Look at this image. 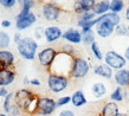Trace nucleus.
Masks as SVG:
<instances>
[{"mask_svg":"<svg viewBox=\"0 0 129 116\" xmlns=\"http://www.w3.org/2000/svg\"><path fill=\"white\" fill-rule=\"evenodd\" d=\"M124 98V94H123V89H122L121 86H117V88H115L113 93L110 94V100L111 102H122Z\"/></svg>","mask_w":129,"mask_h":116,"instance_id":"b1692460","label":"nucleus"},{"mask_svg":"<svg viewBox=\"0 0 129 116\" xmlns=\"http://www.w3.org/2000/svg\"><path fill=\"white\" fill-rule=\"evenodd\" d=\"M70 102H71L70 96H62L57 100V107H64V105L69 104Z\"/></svg>","mask_w":129,"mask_h":116,"instance_id":"7c9ffc66","label":"nucleus"},{"mask_svg":"<svg viewBox=\"0 0 129 116\" xmlns=\"http://www.w3.org/2000/svg\"><path fill=\"white\" fill-rule=\"evenodd\" d=\"M63 39H65L67 42H69V44H72V45L79 44V43H82L83 35L77 28H69L63 33Z\"/></svg>","mask_w":129,"mask_h":116,"instance_id":"ddd939ff","label":"nucleus"},{"mask_svg":"<svg viewBox=\"0 0 129 116\" xmlns=\"http://www.w3.org/2000/svg\"><path fill=\"white\" fill-rule=\"evenodd\" d=\"M38 101L39 97L35 95L31 90L20 89L14 94V104L19 107L20 110L27 112L30 115L37 114Z\"/></svg>","mask_w":129,"mask_h":116,"instance_id":"f257e3e1","label":"nucleus"},{"mask_svg":"<svg viewBox=\"0 0 129 116\" xmlns=\"http://www.w3.org/2000/svg\"><path fill=\"white\" fill-rule=\"evenodd\" d=\"M63 33L64 32L58 26H47L45 28V39H46V43L51 44V43L57 42L58 39L63 38Z\"/></svg>","mask_w":129,"mask_h":116,"instance_id":"f8f14e48","label":"nucleus"},{"mask_svg":"<svg viewBox=\"0 0 129 116\" xmlns=\"http://www.w3.org/2000/svg\"><path fill=\"white\" fill-rule=\"evenodd\" d=\"M75 57L76 56L59 51L55 62L52 63L51 68L49 69V72L55 75H60V76H67V77L70 78V72L71 69H72Z\"/></svg>","mask_w":129,"mask_h":116,"instance_id":"f03ea898","label":"nucleus"},{"mask_svg":"<svg viewBox=\"0 0 129 116\" xmlns=\"http://www.w3.org/2000/svg\"><path fill=\"white\" fill-rule=\"evenodd\" d=\"M42 13L47 21H56L59 19V17L62 14V7L57 3L47 1V3H44L42 7Z\"/></svg>","mask_w":129,"mask_h":116,"instance_id":"423d86ee","label":"nucleus"},{"mask_svg":"<svg viewBox=\"0 0 129 116\" xmlns=\"http://www.w3.org/2000/svg\"><path fill=\"white\" fill-rule=\"evenodd\" d=\"M110 12V1L107 0H101V1H95L94 8H92V13H95L97 17L103 16Z\"/></svg>","mask_w":129,"mask_h":116,"instance_id":"a211bd4d","label":"nucleus"},{"mask_svg":"<svg viewBox=\"0 0 129 116\" xmlns=\"http://www.w3.org/2000/svg\"><path fill=\"white\" fill-rule=\"evenodd\" d=\"M10 42H11V39H10V36L6 32H0V47H1V50L6 49L10 45Z\"/></svg>","mask_w":129,"mask_h":116,"instance_id":"bb28decb","label":"nucleus"},{"mask_svg":"<svg viewBox=\"0 0 129 116\" xmlns=\"http://www.w3.org/2000/svg\"><path fill=\"white\" fill-rule=\"evenodd\" d=\"M21 4H23V7L20 10V12L18 13V16L16 17V20H19L24 17H26L27 14L31 13V8L35 6V1L33 0H23V1H20Z\"/></svg>","mask_w":129,"mask_h":116,"instance_id":"aec40b11","label":"nucleus"},{"mask_svg":"<svg viewBox=\"0 0 129 116\" xmlns=\"http://www.w3.org/2000/svg\"><path fill=\"white\" fill-rule=\"evenodd\" d=\"M91 93L96 98H101L107 94V86L101 82H96L91 86Z\"/></svg>","mask_w":129,"mask_h":116,"instance_id":"4be33fe9","label":"nucleus"},{"mask_svg":"<svg viewBox=\"0 0 129 116\" xmlns=\"http://www.w3.org/2000/svg\"><path fill=\"white\" fill-rule=\"evenodd\" d=\"M94 74L100 76V77H103V78H107V79H110V78L114 76V72H113V69L108 66L106 63L103 64H98V65L95 66L94 69Z\"/></svg>","mask_w":129,"mask_h":116,"instance_id":"f3484780","label":"nucleus"},{"mask_svg":"<svg viewBox=\"0 0 129 116\" xmlns=\"http://www.w3.org/2000/svg\"><path fill=\"white\" fill-rule=\"evenodd\" d=\"M58 116H75V115L71 110H63V111H60V114Z\"/></svg>","mask_w":129,"mask_h":116,"instance_id":"f704fd0d","label":"nucleus"},{"mask_svg":"<svg viewBox=\"0 0 129 116\" xmlns=\"http://www.w3.org/2000/svg\"><path fill=\"white\" fill-rule=\"evenodd\" d=\"M36 21H37V17H36L33 12H31L26 17H24L19 20H16V27L20 31H23V30H26L28 27H31Z\"/></svg>","mask_w":129,"mask_h":116,"instance_id":"2eb2a0df","label":"nucleus"},{"mask_svg":"<svg viewBox=\"0 0 129 116\" xmlns=\"http://www.w3.org/2000/svg\"><path fill=\"white\" fill-rule=\"evenodd\" d=\"M94 5L95 0H77L74 3V11L79 16H83L86 13H91Z\"/></svg>","mask_w":129,"mask_h":116,"instance_id":"9d476101","label":"nucleus"},{"mask_svg":"<svg viewBox=\"0 0 129 116\" xmlns=\"http://www.w3.org/2000/svg\"><path fill=\"white\" fill-rule=\"evenodd\" d=\"M125 19L129 21V6L127 7V10H125Z\"/></svg>","mask_w":129,"mask_h":116,"instance_id":"a19ab883","label":"nucleus"},{"mask_svg":"<svg viewBox=\"0 0 129 116\" xmlns=\"http://www.w3.org/2000/svg\"><path fill=\"white\" fill-rule=\"evenodd\" d=\"M71 103L75 105V107H83L84 104H86V98L85 95L82 90H77L72 94L71 96Z\"/></svg>","mask_w":129,"mask_h":116,"instance_id":"412c9836","label":"nucleus"},{"mask_svg":"<svg viewBox=\"0 0 129 116\" xmlns=\"http://www.w3.org/2000/svg\"><path fill=\"white\" fill-rule=\"evenodd\" d=\"M1 26L3 27H10L11 26V21H10V20H3V21H1Z\"/></svg>","mask_w":129,"mask_h":116,"instance_id":"58836bf2","label":"nucleus"},{"mask_svg":"<svg viewBox=\"0 0 129 116\" xmlns=\"http://www.w3.org/2000/svg\"><path fill=\"white\" fill-rule=\"evenodd\" d=\"M14 64V56L11 51L0 50V65L1 68H12Z\"/></svg>","mask_w":129,"mask_h":116,"instance_id":"dca6fc26","label":"nucleus"},{"mask_svg":"<svg viewBox=\"0 0 129 116\" xmlns=\"http://www.w3.org/2000/svg\"><path fill=\"white\" fill-rule=\"evenodd\" d=\"M104 62L108 66H110L111 69L115 70H121L123 69L127 64V61L123 56L117 53L116 51H108L104 56Z\"/></svg>","mask_w":129,"mask_h":116,"instance_id":"0eeeda50","label":"nucleus"},{"mask_svg":"<svg viewBox=\"0 0 129 116\" xmlns=\"http://www.w3.org/2000/svg\"><path fill=\"white\" fill-rule=\"evenodd\" d=\"M16 0H0V5L4 6L5 8H11L16 5Z\"/></svg>","mask_w":129,"mask_h":116,"instance_id":"72a5a7b5","label":"nucleus"},{"mask_svg":"<svg viewBox=\"0 0 129 116\" xmlns=\"http://www.w3.org/2000/svg\"><path fill=\"white\" fill-rule=\"evenodd\" d=\"M62 52H65V53H69V54H72V56H75V49L74 46H72V44H69V43H67V44H64L62 46Z\"/></svg>","mask_w":129,"mask_h":116,"instance_id":"2f4dec72","label":"nucleus"},{"mask_svg":"<svg viewBox=\"0 0 129 116\" xmlns=\"http://www.w3.org/2000/svg\"><path fill=\"white\" fill-rule=\"evenodd\" d=\"M8 94H10V93H8L5 88H1V86H0V97H6Z\"/></svg>","mask_w":129,"mask_h":116,"instance_id":"c9c22d12","label":"nucleus"},{"mask_svg":"<svg viewBox=\"0 0 129 116\" xmlns=\"http://www.w3.org/2000/svg\"><path fill=\"white\" fill-rule=\"evenodd\" d=\"M30 84L31 85H36V86H39L40 85V81L37 79V78H33V79H30Z\"/></svg>","mask_w":129,"mask_h":116,"instance_id":"e433bc0d","label":"nucleus"},{"mask_svg":"<svg viewBox=\"0 0 129 116\" xmlns=\"http://www.w3.org/2000/svg\"><path fill=\"white\" fill-rule=\"evenodd\" d=\"M96 14L95 13H86V14H83V16H79L78 18V21H77V26L81 27V30L82 28H84V27L88 25V24L91 21V20H94L95 18H96Z\"/></svg>","mask_w":129,"mask_h":116,"instance_id":"5701e85b","label":"nucleus"},{"mask_svg":"<svg viewBox=\"0 0 129 116\" xmlns=\"http://www.w3.org/2000/svg\"><path fill=\"white\" fill-rule=\"evenodd\" d=\"M90 64L82 57H75L72 69L70 72V78H83L89 74Z\"/></svg>","mask_w":129,"mask_h":116,"instance_id":"39448f33","label":"nucleus"},{"mask_svg":"<svg viewBox=\"0 0 129 116\" xmlns=\"http://www.w3.org/2000/svg\"><path fill=\"white\" fill-rule=\"evenodd\" d=\"M98 116H101V115H98Z\"/></svg>","mask_w":129,"mask_h":116,"instance_id":"a18cd8bd","label":"nucleus"},{"mask_svg":"<svg viewBox=\"0 0 129 116\" xmlns=\"http://www.w3.org/2000/svg\"><path fill=\"white\" fill-rule=\"evenodd\" d=\"M14 98V95L12 93H10L7 95V96L5 97V101H4V110H5V112H8L10 114V111H11V108H12V100Z\"/></svg>","mask_w":129,"mask_h":116,"instance_id":"cd10ccee","label":"nucleus"},{"mask_svg":"<svg viewBox=\"0 0 129 116\" xmlns=\"http://www.w3.org/2000/svg\"><path fill=\"white\" fill-rule=\"evenodd\" d=\"M24 83H25V84H30V81H28L27 78H25V79H24Z\"/></svg>","mask_w":129,"mask_h":116,"instance_id":"37998d69","label":"nucleus"},{"mask_svg":"<svg viewBox=\"0 0 129 116\" xmlns=\"http://www.w3.org/2000/svg\"><path fill=\"white\" fill-rule=\"evenodd\" d=\"M16 78V71L12 68H0V86L5 88L6 85L13 83Z\"/></svg>","mask_w":129,"mask_h":116,"instance_id":"9b49d317","label":"nucleus"},{"mask_svg":"<svg viewBox=\"0 0 129 116\" xmlns=\"http://www.w3.org/2000/svg\"><path fill=\"white\" fill-rule=\"evenodd\" d=\"M69 79L70 78L67 76H60V75L49 74L47 77V86L49 89L55 94L62 93L68 88L69 85Z\"/></svg>","mask_w":129,"mask_h":116,"instance_id":"20e7f679","label":"nucleus"},{"mask_svg":"<svg viewBox=\"0 0 129 116\" xmlns=\"http://www.w3.org/2000/svg\"><path fill=\"white\" fill-rule=\"evenodd\" d=\"M43 37H45V28L43 27H36L35 30V38L36 39H42Z\"/></svg>","mask_w":129,"mask_h":116,"instance_id":"473e14b6","label":"nucleus"},{"mask_svg":"<svg viewBox=\"0 0 129 116\" xmlns=\"http://www.w3.org/2000/svg\"><path fill=\"white\" fill-rule=\"evenodd\" d=\"M115 32H116V35H118V36H128L129 35V26L123 25V24H120V25L115 28Z\"/></svg>","mask_w":129,"mask_h":116,"instance_id":"c756f323","label":"nucleus"},{"mask_svg":"<svg viewBox=\"0 0 129 116\" xmlns=\"http://www.w3.org/2000/svg\"><path fill=\"white\" fill-rule=\"evenodd\" d=\"M57 50L53 49V47H45L38 53V61H39V64L46 69H50L52 63L55 62L56 57H57Z\"/></svg>","mask_w":129,"mask_h":116,"instance_id":"1a4fd4ad","label":"nucleus"},{"mask_svg":"<svg viewBox=\"0 0 129 116\" xmlns=\"http://www.w3.org/2000/svg\"><path fill=\"white\" fill-rule=\"evenodd\" d=\"M120 114V108H118L117 103L115 102H108L103 105L101 110V116H117Z\"/></svg>","mask_w":129,"mask_h":116,"instance_id":"6ab92c4d","label":"nucleus"},{"mask_svg":"<svg viewBox=\"0 0 129 116\" xmlns=\"http://www.w3.org/2000/svg\"><path fill=\"white\" fill-rule=\"evenodd\" d=\"M114 79L117 86L121 88H129V70L128 69H121L117 70L114 75Z\"/></svg>","mask_w":129,"mask_h":116,"instance_id":"4468645a","label":"nucleus"},{"mask_svg":"<svg viewBox=\"0 0 129 116\" xmlns=\"http://www.w3.org/2000/svg\"><path fill=\"white\" fill-rule=\"evenodd\" d=\"M124 58H125V61L127 62H129V46L125 49V51H124Z\"/></svg>","mask_w":129,"mask_h":116,"instance_id":"ea45409f","label":"nucleus"},{"mask_svg":"<svg viewBox=\"0 0 129 116\" xmlns=\"http://www.w3.org/2000/svg\"><path fill=\"white\" fill-rule=\"evenodd\" d=\"M83 44H85V45H92L95 43V32L91 30V31L86 32V33H84L83 35V39H82Z\"/></svg>","mask_w":129,"mask_h":116,"instance_id":"a878e982","label":"nucleus"},{"mask_svg":"<svg viewBox=\"0 0 129 116\" xmlns=\"http://www.w3.org/2000/svg\"><path fill=\"white\" fill-rule=\"evenodd\" d=\"M18 52L24 59L26 61H33L36 58V53L38 50V43L33 38L24 37L18 44H17Z\"/></svg>","mask_w":129,"mask_h":116,"instance_id":"7ed1b4c3","label":"nucleus"},{"mask_svg":"<svg viewBox=\"0 0 129 116\" xmlns=\"http://www.w3.org/2000/svg\"><path fill=\"white\" fill-rule=\"evenodd\" d=\"M21 39H23V38H21L20 33H16V35H14V37H13V40H14V43H17V44H18Z\"/></svg>","mask_w":129,"mask_h":116,"instance_id":"4c0bfd02","label":"nucleus"},{"mask_svg":"<svg viewBox=\"0 0 129 116\" xmlns=\"http://www.w3.org/2000/svg\"><path fill=\"white\" fill-rule=\"evenodd\" d=\"M123 8H124V1H122V0H113V1H110V12L118 14Z\"/></svg>","mask_w":129,"mask_h":116,"instance_id":"393cba45","label":"nucleus"},{"mask_svg":"<svg viewBox=\"0 0 129 116\" xmlns=\"http://www.w3.org/2000/svg\"><path fill=\"white\" fill-rule=\"evenodd\" d=\"M57 109V101L51 97H39L38 107H37V114L42 116L51 115Z\"/></svg>","mask_w":129,"mask_h":116,"instance_id":"6e6552de","label":"nucleus"},{"mask_svg":"<svg viewBox=\"0 0 129 116\" xmlns=\"http://www.w3.org/2000/svg\"><path fill=\"white\" fill-rule=\"evenodd\" d=\"M0 116H8L7 114H1V112H0Z\"/></svg>","mask_w":129,"mask_h":116,"instance_id":"c03bdc74","label":"nucleus"},{"mask_svg":"<svg viewBox=\"0 0 129 116\" xmlns=\"http://www.w3.org/2000/svg\"><path fill=\"white\" fill-rule=\"evenodd\" d=\"M117 116H129V114H127V112H120Z\"/></svg>","mask_w":129,"mask_h":116,"instance_id":"79ce46f5","label":"nucleus"},{"mask_svg":"<svg viewBox=\"0 0 129 116\" xmlns=\"http://www.w3.org/2000/svg\"><path fill=\"white\" fill-rule=\"evenodd\" d=\"M91 51H92V54L95 56V58H96L97 61H102V59H104V56H103L101 49H100V46H98V44L96 42L91 45Z\"/></svg>","mask_w":129,"mask_h":116,"instance_id":"c85d7f7f","label":"nucleus"}]
</instances>
